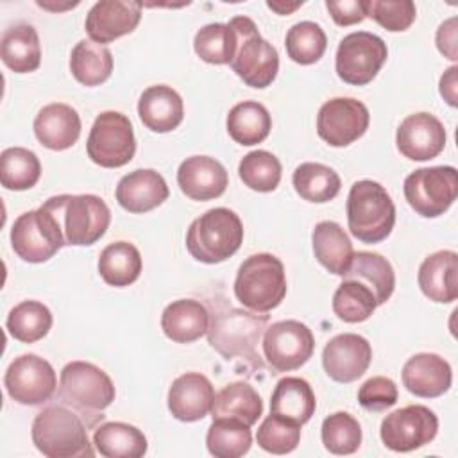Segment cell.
Wrapping results in <instances>:
<instances>
[{
    "instance_id": "f907efd6",
    "label": "cell",
    "mask_w": 458,
    "mask_h": 458,
    "mask_svg": "<svg viewBox=\"0 0 458 458\" xmlns=\"http://www.w3.org/2000/svg\"><path fill=\"white\" fill-rule=\"evenodd\" d=\"M437 47L438 50L451 61L458 59V50H456V18L445 20L438 30H437Z\"/></svg>"
},
{
    "instance_id": "ac0fdd59",
    "label": "cell",
    "mask_w": 458,
    "mask_h": 458,
    "mask_svg": "<svg viewBox=\"0 0 458 458\" xmlns=\"http://www.w3.org/2000/svg\"><path fill=\"white\" fill-rule=\"evenodd\" d=\"M444 123L431 113L408 114L395 132L397 150L411 161H428L437 157L445 147Z\"/></svg>"
},
{
    "instance_id": "836d02e7",
    "label": "cell",
    "mask_w": 458,
    "mask_h": 458,
    "mask_svg": "<svg viewBox=\"0 0 458 458\" xmlns=\"http://www.w3.org/2000/svg\"><path fill=\"white\" fill-rule=\"evenodd\" d=\"M225 123L229 136L245 147L261 143L272 129L268 109L256 100H243L233 106Z\"/></svg>"
},
{
    "instance_id": "c3c4849f",
    "label": "cell",
    "mask_w": 458,
    "mask_h": 458,
    "mask_svg": "<svg viewBox=\"0 0 458 458\" xmlns=\"http://www.w3.org/2000/svg\"><path fill=\"white\" fill-rule=\"evenodd\" d=\"M397 386L390 377L374 376L358 390V403L369 411H383L397 403Z\"/></svg>"
},
{
    "instance_id": "9a60e30c",
    "label": "cell",
    "mask_w": 458,
    "mask_h": 458,
    "mask_svg": "<svg viewBox=\"0 0 458 458\" xmlns=\"http://www.w3.org/2000/svg\"><path fill=\"white\" fill-rule=\"evenodd\" d=\"M311 329L299 320L274 322L265 329L263 354L276 372H290L302 367L313 354Z\"/></svg>"
},
{
    "instance_id": "7402d4cb",
    "label": "cell",
    "mask_w": 458,
    "mask_h": 458,
    "mask_svg": "<svg viewBox=\"0 0 458 458\" xmlns=\"http://www.w3.org/2000/svg\"><path fill=\"white\" fill-rule=\"evenodd\" d=\"M451 365L435 352H419L403 367V385L417 397H438L451 388Z\"/></svg>"
},
{
    "instance_id": "7bdbcfd3",
    "label": "cell",
    "mask_w": 458,
    "mask_h": 458,
    "mask_svg": "<svg viewBox=\"0 0 458 458\" xmlns=\"http://www.w3.org/2000/svg\"><path fill=\"white\" fill-rule=\"evenodd\" d=\"M238 175L254 191H274L281 182V163L268 150H252L242 157Z\"/></svg>"
},
{
    "instance_id": "4316f807",
    "label": "cell",
    "mask_w": 458,
    "mask_h": 458,
    "mask_svg": "<svg viewBox=\"0 0 458 458\" xmlns=\"http://www.w3.org/2000/svg\"><path fill=\"white\" fill-rule=\"evenodd\" d=\"M209 327L208 308L195 299H177L161 315V329L166 338L177 344H191L204 336Z\"/></svg>"
},
{
    "instance_id": "83f0119b",
    "label": "cell",
    "mask_w": 458,
    "mask_h": 458,
    "mask_svg": "<svg viewBox=\"0 0 458 458\" xmlns=\"http://www.w3.org/2000/svg\"><path fill=\"white\" fill-rule=\"evenodd\" d=\"M315 408V394L306 379L286 376L277 381L270 397V413L302 426L313 417Z\"/></svg>"
},
{
    "instance_id": "9c48e42d",
    "label": "cell",
    "mask_w": 458,
    "mask_h": 458,
    "mask_svg": "<svg viewBox=\"0 0 458 458\" xmlns=\"http://www.w3.org/2000/svg\"><path fill=\"white\" fill-rule=\"evenodd\" d=\"M458 195L454 166H428L413 170L404 179V197L410 208L426 218L444 215Z\"/></svg>"
},
{
    "instance_id": "8fae6325",
    "label": "cell",
    "mask_w": 458,
    "mask_h": 458,
    "mask_svg": "<svg viewBox=\"0 0 458 458\" xmlns=\"http://www.w3.org/2000/svg\"><path fill=\"white\" fill-rule=\"evenodd\" d=\"M11 245L18 258L27 263H43L64 245L55 216L39 206L20 215L11 227Z\"/></svg>"
},
{
    "instance_id": "7c38bea8",
    "label": "cell",
    "mask_w": 458,
    "mask_h": 458,
    "mask_svg": "<svg viewBox=\"0 0 458 458\" xmlns=\"http://www.w3.org/2000/svg\"><path fill=\"white\" fill-rule=\"evenodd\" d=\"M388 57L386 43L367 30L347 34L336 48V75L352 86L369 84Z\"/></svg>"
},
{
    "instance_id": "74e56055",
    "label": "cell",
    "mask_w": 458,
    "mask_h": 458,
    "mask_svg": "<svg viewBox=\"0 0 458 458\" xmlns=\"http://www.w3.org/2000/svg\"><path fill=\"white\" fill-rule=\"evenodd\" d=\"M250 426L236 419H213L208 428L206 445L216 458H240L252 445Z\"/></svg>"
},
{
    "instance_id": "f35d334b",
    "label": "cell",
    "mask_w": 458,
    "mask_h": 458,
    "mask_svg": "<svg viewBox=\"0 0 458 458\" xmlns=\"http://www.w3.org/2000/svg\"><path fill=\"white\" fill-rule=\"evenodd\" d=\"M41 175L38 156L23 147H9L0 154V182L7 190L23 191L36 186Z\"/></svg>"
},
{
    "instance_id": "4fadbf2b",
    "label": "cell",
    "mask_w": 458,
    "mask_h": 458,
    "mask_svg": "<svg viewBox=\"0 0 458 458\" xmlns=\"http://www.w3.org/2000/svg\"><path fill=\"white\" fill-rule=\"evenodd\" d=\"M4 385L13 401L27 406H38L55 394L57 376L47 360L29 352L20 354L9 363Z\"/></svg>"
},
{
    "instance_id": "7dc6e473",
    "label": "cell",
    "mask_w": 458,
    "mask_h": 458,
    "mask_svg": "<svg viewBox=\"0 0 458 458\" xmlns=\"http://www.w3.org/2000/svg\"><path fill=\"white\" fill-rule=\"evenodd\" d=\"M365 13L390 32L406 30L417 16L411 0H365Z\"/></svg>"
},
{
    "instance_id": "3957f363",
    "label": "cell",
    "mask_w": 458,
    "mask_h": 458,
    "mask_svg": "<svg viewBox=\"0 0 458 458\" xmlns=\"http://www.w3.org/2000/svg\"><path fill=\"white\" fill-rule=\"evenodd\" d=\"M32 442L48 458L93 456V444L88 437L84 419L64 404L43 408L32 420Z\"/></svg>"
},
{
    "instance_id": "2e32d148",
    "label": "cell",
    "mask_w": 458,
    "mask_h": 458,
    "mask_svg": "<svg viewBox=\"0 0 458 458\" xmlns=\"http://www.w3.org/2000/svg\"><path fill=\"white\" fill-rule=\"evenodd\" d=\"M370 114L363 102L336 97L324 102L317 114V132L331 147H347L365 134Z\"/></svg>"
},
{
    "instance_id": "ba28073f",
    "label": "cell",
    "mask_w": 458,
    "mask_h": 458,
    "mask_svg": "<svg viewBox=\"0 0 458 458\" xmlns=\"http://www.w3.org/2000/svg\"><path fill=\"white\" fill-rule=\"evenodd\" d=\"M233 288L245 308L256 313H268L286 295L284 265L274 254H252L240 265Z\"/></svg>"
},
{
    "instance_id": "8d00e7d4",
    "label": "cell",
    "mask_w": 458,
    "mask_h": 458,
    "mask_svg": "<svg viewBox=\"0 0 458 458\" xmlns=\"http://www.w3.org/2000/svg\"><path fill=\"white\" fill-rule=\"evenodd\" d=\"M297 195L308 202L322 204L333 200L340 191L338 174L322 163H301L292 177Z\"/></svg>"
},
{
    "instance_id": "8992f818",
    "label": "cell",
    "mask_w": 458,
    "mask_h": 458,
    "mask_svg": "<svg viewBox=\"0 0 458 458\" xmlns=\"http://www.w3.org/2000/svg\"><path fill=\"white\" fill-rule=\"evenodd\" d=\"M347 224L360 242H383L395 224V206L388 191L376 181H356L347 195Z\"/></svg>"
},
{
    "instance_id": "6da1fadb",
    "label": "cell",
    "mask_w": 458,
    "mask_h": 458,
    "mask_svg": "<svg viewBox=\"0 0 458 458\" xmlns=\"http://www.w3.org/2000/svg\"><path fill=\"white\" fill-rule=\"evenodd\" d=\"M209 311L208 342L225 360H240L247 367L261 369L258 344L267 329L268 315H254L233 306H215Z\"/></svg>"
},
{
    "instance_id": "e0dca14e",
    "label": "cell",
    "mask_w": 458,
    "mask_h": 458,
    "mask_svg": "<svg viewBox=\"0 0 458 458\" xmlns=\"http://www.w3.org/2000/svg\"><path fill=\"white\" fill-rule=\"evenodd\" d=\"M372 361V347L356 333L333 336L322 352L326 374L336 383H352L361 377Z\"/></svg>"
},
{
    "instance_id": "f6af8a7d",
    "label": "cell",
    "mask_w": 458,
    "mask_h": 458,
    "mask_svg": "<svg viewBox=\"0 0 458 458\" xmlns=\"http://www.w3.org/2000/svg\"><path fill=\"white\" fill-rule=\"evenodd\" d=\"M193 48L209 64H229L234 52V32L227 23H208L197 30Z\"/></svg>"
},
{
    "instance_id": "d6a6232c",
    "label": "cell",
    "mask_w": 458,
    "mask_h": 458,
    "mask_svg": "<svg viewBox=\"0 0 458 458\" xmlns=\"http://www.w3.org/2000/svg\"><path fill=\"white\" fill-rule=\"evenodd\" d=\"M263 413V401L259 394L243 381L225 385L216 395L211 408L213 419H236L252 426Z\"/></svg>"
},
{
    "instance_id": "cb8c5ba5",
    "label": "cell",
    "mask_w": 458,
    "mask_h": 458,
    "mask_svg": "<svg viewBox=\"0 0 458 458\" xmlns=\"http://www.w3.org/2000/svg\"><path fill=\"white\" fill-rule=\"evenodd\" d=\"M34 134L43 147L66 150L81 136V116L68 104H48L41 107L34 118Z\"/></svg>"
},
{
    "instance_id": "e575fe53",
    "label": "cell",
    "mask_w": 458,
    "mask_h": 458,
    "mask_svg": "<svg viewBox=\"0 0 458 458\" xmlns=\"http://www.w3.org/2000/svg\"><path fill=\"white\" fill-rule=\"evenodd\" d=\"M141 267V254L129 242L109 243L98 256L100 277L116 288L132 284L140 277Z\"/></svg>"
},
{
    "instance_id": "60d3db41",
    "label": "cell",
    "mask_w": 458,
    "mask_h": 458,
    "mask_svg": "<svg viewBox=\"0 0 458 458\" xmlns=\"http://www.w3.org/2000/svg\"><path fill=\"white\" fill-rule=\"evenodd\" d=\"M376 308H377V302L372 290L356 279L344 277V281L338 284L333 295L335 315L340 320L349 324H358L367 320Z\"/></svg>"
},
{
    "instance_id": "4dcf8cb0",
    "label": "cell",
    "mask_w": 458,
    "mask_h": 458,
    "mask_svg": "<svg viewBox=\"0 0 458 458\" xmlns=\"http://www.w3.org/2000/svg\"><path fill=\"white\" fill-rule=\"evenodd\" d=\"M95 449L106 458H141L147 453V437L127 422H104L93 433Z\"/></svg>"
},
{
    "instance_id": "f1b7e54d",
    "label": "cell",
    "mask_w": 458,
    "mask_h": 458,
    "mask_svg": "<svg viewBox=\"0 0 458 458\" xmlns=\"http://www.w3.org/2000/svg\"><path fill=\"white\" fill-rule=\"evenodd\" d=\"M0 57L14 73H29L41 64V45L36 29L29 23H16L2 32Z\"/></svg>"
},
{
    "instance_id": "d6986e66",
    "label": "cell",
    "mask_w": 458,
    "mask_h": 458,
    "mask_svg": "<svg viewBox=\"0 0 458 458\" xmlns=\"http://www.w3.org/2000/svg\"><path fill=\"white\" fill-rule=\"evenodd\" d=\"M141 18V4L129 0H100L89 9L84 27L91 41L111 43L131 34Z\"/></svg>"
},
{
    "instance_id": "f5cc1de1",
    "label": "cell",
    "mask_w": 458,
    "mask_h": 458,
    "mask_svg": "<svg viewBox=\"0 0 458 458\" xmlns=\"http://www.w3.org/2000/svg\"><path fill=\"white\" fill-rule=\"evenodd\" d=\"M267 5L276 11L277 14H290L293 13L297 7L302 5V2H295V4H284V2H267Z\"/></svg>"
},
{
    "instance_id": "30bf717a",
    "label": "cell",
    "mask_w": 458,
    "mask_h": 458,
    "mask_svg": "<svg viewBox=\"0 0 458 458\" xmlns=\"http://www.w3.org/2000/svg\"><path fill=\"white\" fill-rule=\"evenodd\" d=\"M88 157L104 168L127 165L136 152V138L131 120L118 111L100 113L86 141Z\"/></svg>"
},
{
    "instance_id": "816d5d0a",
    "label": "cell",
    "mask_w": 458,
    "mask_h": 458,
    "mask_svg": "<svg viewBox=\"0 0 458 458\" xmlns=\"http://www.w3.org/2000/svg\"><path fill=\"white\" fill-rule=\"evenodd\" d=\"M456 66H451L440 77V95L449 106H456Z\"/></svg>"
},
{
    "instance_id": "5b68a950",
    "label": "cell",
    "mask_w": 458,
    "mask_h": 458,
    "mask_svg": "<svg viewBox=\"0 0 458 458\" xmlns=\"http://www.w3.org/2000/svg\"><path fill=\"white\" fill-rule=\"evenodd\" d=\"M243 242V224L227 208H213L197 216L186 233V249L197 261L215 265L231 258Z\"/></svg>"
},
{
    "instance_id": "f546056e",
    "label": "cell",
    "mask_w": 458,
    "mask_h": 458,
    "mask_svg": "<svg viewBox=\"0 0 458 458\" xmlns=\"http://www.w3.org/2000/svg\"><path fill=\"white\" fill-rule=\"evenodd\" d=\"M311 243L317 261L335 276H344L352 261L354 249L347 233L336 222L324 220L313 227Z\"/></svg>"
},
{
    "instance_id": "7a4b0ae2",
    "label": "cell",
    "mask_w": 458,
    "mask_h": 458,
    "mask_svg": "<svg viewBox=\"0 0 458 458\" xmlns=\"http://www.w3.org/2000/svg\"><path fill=\"white\" fill-rule=\"evenodd\" d=\"M114 385L100 367L89 361H70L63 367L57 399L77 411L88 428H95L104 419L102 411L114 401Z\"/></svg>"
},
{
    "instance_id": "ab89813d",
    "label": "cell",
    "mask_w": 458,
    "mask_h": 458,
    "mask_svg": "<svg viewBox=\"0 0 458 458\" xmlns=\"http://www.w3.org/2000/svg\"><path fill=\"white\" fill-rule=\"evenodd\" d=\"M7 331L23 344H34L52 327V313L39 301H21L7 315Z\"/></svg>"
},
{
    "instance_id": "1f68e13d",
    "label": "cell",
    "mask_w": 458,
    "mask_h": 458,
    "mask_svg": "<svg viewBox=\"0 0 458 458\" xmlns=\"http://www.w3.org/2000/svg\"><path fill=\"white\" fill-rule=\"evenodd\" d=\"M345 279H356L363 284H367L374 297L377 306L385 304L395 288V274L386 258H383L377 252H356L352 256V261L347 268V272L342 276Z\"/></svg>"
},
{
    "instance_id": "681fc988",
    "label": "cell",
    "mask_w": 458,
    "mask_h": 458,
    "mask_svg": "<svg viewBox=\"0 0 458 458\" xmlns=\"http://www.w3.org/2000/svg\"><path fill=\"white\" fill-rule=\"evenodd\" d=\"M326 7L336 25L347 27L367 18L365 0H327Z\"/></svg>"
},
{
    "instance_id": "b9f144b4",
    "label": "cell",
    "mask_w": 458,
    "mask_h": 458,
    "mask_svg": "<svg viewBox=\"0 0 458 458\" xmlns=\"http://www.w3.org/2000/svg\"><path fill=\"white\" fill-rule=\"evenodd\" d=\"M284 47H286L288 57L293 63L313 64L324 55L327 48V38L318 23L306 20L288 29L284 38Z\"/></svg>"
},
{
    "instance_id": "5bb4252c",
    "label": "cell",
    "mask_w": 458,
    "mask_h": 458,
    "mask_svg": "<svg viewBox=\"0 0 458 458\" xmlns=\"http://www.w3.org/2000/svg\"><path fill=\"white\" fill-rule=\"evenodd\" d=\"M438 431V417L428 406L410 404L386 415L381 422V440L395 453H410L429 444Z\"/></svg>"
},
{
    "instance_id": "d4e9b609",
    "label": "cell",
    "mask_w": 458,
    "mask_h": 458,
    "mask_svg": "<svg viewBox=\"0 0 458 458\" xmlns=\"http://www.w3.org/2000/svg\"><path fill=\"white\" fill-rule=\"evenodd\" d=\"M422 293L433 302H453L458 297V254L437 250L424 258L417 274Z\"/></svg>"
},
{
    "instance_id": "bcb514c9",
    "label": "cell",
    "mask_w": 458,
    "mask_h": 458,
    "mask_svg": "<svg viewBox=\"0 0 458 458\" xmlns=\"http://www.w3.org/2000/svg\"><path fill=\"white\" fill-rule=\"evenodd\" d=\"M301 440V426L270 413L256 433L258 445L272 454L292 453Z\"/></svg>"
},
{
    "instance_id": "d590c367",
    "label": "cell",
    "mask_w": 458,
    "mask_h": 458,
    "mask_svg": "<svg viewBox=\"0 0 458 458\" xmlns=\"http://www.w3.org/2000/svg\"><path fill=\"white\" fill-rule=\"evenodd\" d=\"M70 72L81 84L98 86L113 72V54L106 45L82 39L72 50Z\"/></svg>"
},
{
    "instance_id": "ee69618b",
    "label": "cell",
    "mask_w": 458,
    "mask_h": 458,
    "mask_svg": "<svg viewBox=\"0 0 458 458\" xmlns=\"http://www.w3.org/2000/svg\"><path fill=\"white\" fill-rule=\"evenodd\" d=\"M320 437L329 453L352 454L361 444V426L351 413L336 411L324 419Z\"/></svg>"
},
{
    "instance_id": "484cf974",
    "label": "cell",
    "mask_w": 458,
    "mask_h": 458,
    "mask_svg": "<svg viewBox=\"0 0 458 458\" xmlns=\"http://www.w3.org/2000/svg\"><path fill=\"white\" fill-rule=\"evenodd\" d=\"M138 114L147 129L154 132H170L184 118L182 98L170 86H150L138 100Z\"/></svg>"
},
{
    "instance_id": "52a82bcc",
    "label": "cell",
    "mask_w": 458,
    "mask_h": 458,
    "mask_svg": "<svg viewBox=\"0 0 458 458\" xmlns=\"http://www.w3.org/2000/svg\"><path fill=\"white\" fill-rule=\"evenodd\" d=\"M234 32L233 72L250 88L270 86L279 70V54L272 43L261 38L256 23L249 16H234L227 23Z\"/></svg>"
},
{
    "instance_id": "ffe728a7",
    "label": "cell",
    "mask_w": 458,
    "mask_h": 458,
    "mask_svg": "<svg viewBox=\"0 0 458 458\" xmlns=\"http://www.w3.org/2000/svg\"><path fill=\"white\" fill-rule=\"evenodd\" d=\"M215 395V388L204 374L186 372L168 388V410L177 420L195 422L211 411Z\"/></svg>"
},
{
    "instance_id": "603a6c76",
    "label": "cell",
    "mask_w": 458,
    "mask_h": 458,
    "mask_svg": "<svg viewBox=\"0 0 458 458\" xmlns=\"http://www.w3.org/2000/svg\"><path fill=\"white\" fill-rule=\"evenodd\" d=\"M168 195L166 181L152 168H138L123 175L114 191L118 204L129 213H147L161 206Z\"/></svg>"
},
{
    "instance_id": "277c9868",
    "label": "cell",
    "mask_w": 458,
    "mask_h": 458,
    "mask_svg": "<svg viewBox=\"0 0 458 458\" xmlns=\"http://www.w3.org/2000/svg\"><path fill=\"white\" fill-rule=\"evenodd\" d=\"M59 222L64 245H93L98 242L109 224L111 211L98 195H55L45 204Z\"/></svg>"
},
{
    "instance_id": "44dd1931",
    "label": "cell",
    "mask_w": 458,
    "mask_h": 458,
    "mask_svg": "<svg viewBox=\"0 0 458 458\" xmlns=\"http://www.w3.org/2000/svg\"><path fill=\"white\" fill-rule=\"evenodd\" d=\"M177 184L191 200H211L220 197L227 184V170L209 156L186 157L177 170Z\"/></svg>"
}]
</instances>
